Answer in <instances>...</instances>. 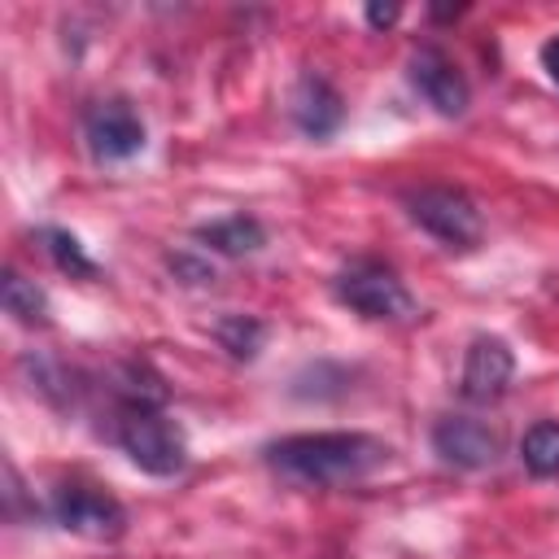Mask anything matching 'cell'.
Instances as JSON below:
<instances>
[{"label": "cell", "mask_w": 559, "mask_h": 559, "mask_svg": "<svg viewBox=\"0 0 559 559\" xmlns=\"http://www.w3.org/2000/svg\"><path fill=\"white\" fill-rule=\"evenodd\" d=\"M48 515L61 528H70L79 537H96V542L118 537L127 528L122 502L114 493H105L100 485H87V480H61L48 498Z\"/></svg>", "instance_id": "cell-5"}, {"label": "cell", "mask_w": 559, "mask_h": 559, "mask_svg": "<svg viewBox=\"0 0 559 559\" xmlns=\"http://www.w3.org/2000/svg\"><path fill=\"white\" fill-rule=\"evenodd\" d=\"M39 240H44V249L52 253V262H57L66 275H74V280H92V275H96V262L83 253L79 236L61 231V227H44V231H39Z\"/></svg>", "instance_id": "cell-15"}, {"label": "cell", "mask_w": 559, "mask_h": 559, "mask_svg": "<svg viewBox=\"0 0 559 559\" xmlns=\"http://www.w3.org/2000/svg\"><path fill=\"white\" fill-rule=\"evenodd\" d=\"M511 376H515L511 345L502 336H476L467 345V354H463V380H459V389H463L467 402H493V397L507 393Z\"/></svg>", "instance_id": "cell-8"}, {"label": "cell", "mask_w": 559, "mask_h": 559, "mask_svg": "<svg viewBox=\"0 0 559 559\" xmlns=\"http://www.w3.org/2000/svg\"><path fill=\"white\" fill-rule=\"evenodd\" d=\"M406 214L415 227H424L432 240H441L445 249H476L480 236H485V223H480V210L476 201L463 192V188H445V183H424V188H411L402 197Z\"/></svg>", "instance_id": "cell-3"}, {"label": "cell", "mask_w": 559, "mask_h": 559, "mask_svg": "<svg viewBox=\"0 0 559 559\" xmlns=\"http://www.w3.org/2000/svg\"><path fill=\"white\" fill-rule=\"evenodd\" d=\"M293 122L310 135V140H328L336 127H341V118H345V105H341V92L323 79V74H301L297 79V87H293Z\"/></svg>", "instance_id": "cell-10"}, {"label": "cell", "mask_w": 559, "mask_h": 559, "mask_svg": "<svg viewBox=\"0 0 559 559\" xmlns=\"http://www.w3.org/2000/svg\"><path fill=\"white\" fill-rule=\"evenodd\" d=\"M83 140L96 162H127L144 148V122L127 100H96L83 114Z\"/></svg>", "instance_id": "cell-6"}, {"label": "cell", "mask_w": 559, "mask_h": 559, "mask_svg": "<svg viewBox=\"0 0 559 559\" xmlns=\"http://www.w3.org/2000/svg\"><path fill=\"white\" fill-rule=\"evenodd\" d=\"M197 240H205L210 249L227 253V258H245V253H258L266 245V231L258 218L249 214H227V218H214L197 231Z\"/></svg>", "instance_id": "cell-11"}, {"label": "cell", "mask_w": 559, "mask_h": 559, "mask_svg": "<svg viewBox=\"0 0 559 559\" xmlns=\"http://www.w3.org/2000/svg\"><path fill=\"white\" fill-rule=\"evenodd\" d=\"M4 310L26 328H44L48 323V293L26 275L4 271Z\"/></svg>", "instance_id": "cell-12"}, {"label": "cell", "mask_w": 559, "mask_h": 559, "mask_svg": "<svg viewBox=\"0 0 559 559\" xmlns=\"http://www.w3.org/2000/svg\"><path fill=\"white\" fill-rule=\"evenodd\" d=\"M520 459L533 476H555L559 472V419H542L524 432Z\"/></svg>", "instance_id": "cell-13"}, {"label": "cell", "mask_w": 559, "mask_h": 559, "mask_svg": "<svg viewBox=\"0 0 559 559\" xmlns=\"http://www.w3.org/2000/svg\"><path fill=\"white\" fill-rule=\"evenodd\" d=\"M262 454H266V467L297 489L358 485L393 459L389 441L371 432H293L271 441Z\"/></svg>", "instance_id": "cell-1"}, {"label": "cell", "mask_w": 559, "mask_h": 559, "mask_svg": "<svg viewBox=\"0 0 559 559\" xmlns=\"http://www.w3.org/2000/svg\"><path fill=\"white\" fill-rule=\"evenodd\" d=\"M367 22L371 26H393L397 22V4H367Z\"/></svg>", "instance_id": "cell-17"}, {"label": "cell", "mask_w": 559, "mask_h": 559, "mask_svg": "<svg viewBox=\"0 0 559 559\" xmlns=\"http://www.w3.org/2000/svg\"><path fill=\"white\" fill-rule=\"evenodd\" d=\"M332 293H336L341 306L358 310L362 319H380V323L415 319V297H411V288L397 280L393 266H384V262H376V258L349 262V266L332 280Z\"/></svg>", "instance_id": "cell-4"}, {"label": "cell", "mask_w": 559, "mask_h": 559, "mask_svg": "<svg viewBox=\"0 0 559 559\" xmlns=\"http://www.w3.org/2000/svg\"><path fill=\"white\" fill-rule=\"evenodd\" d=\"M498 445H502L498 432L472 415H445L432 424V450L454 467H467V472L489 467L498 459Z\"/></svg>", "instance_id": "cell-9"}, {"label": "cell", "mask_w": 559, "mask_h": 559, "mask_svg": "<svg viewBox=\"0 0 559 559\" xmlns=\"http://www.w3.org/2000/svg\"><path fill=\"white\" fill-rule=\"evenodd\" d=\"M542 70H546L550 83L559 87V35H550V39L542 44Z\"/></svg>", "instance_id": "cell-16"}, {"label": "cell", "mask_w": 559, "mask_h": 559, "mask_svg": "<svg viewBox=\"0 0 559 559\" xmlns=\"http://www.w3.org/2000/svg\"><path fill=\"white\" fill-rule=\"evenodd\" d=\"M214 336H218V345H223L231 358H253V354L262 349L266 328H262V319H253V314H227V319H218Z\"/></svg>", "instance_id": "cell-14"}, {"label": "cell", "mask_w": 559, "mask_h": 559, "mask_svg": "<svg viewBox=\"0 0 559 559\" xmlns=\"http://www.w3.org/2000/svg\"><path fill=\"white\" fill-rule=\"evenodd\" d=\"M411 83L419 87V96L445 114V118H459L467 114V100H472V87L463 79V70L441 52V48H419L411 57Z\"/></svg>", "instance_id": "cell-7"}, {"label": "cell", "mask_w": 559, "mask_h": 559, "mask_svg": "<svg viewBox=\"0 0 559 559\" xmlns=\"http://www.w3.org/2000/svg\"><path fill=\"white\" fill-rule=\"evenodd\" d=\"M109 411V437L118 450L148 476H179L188 467V437L183 428L162 411V389L144 384H118Z\"/></svg>", "instance_id": "cell-2"}]
</instances>
